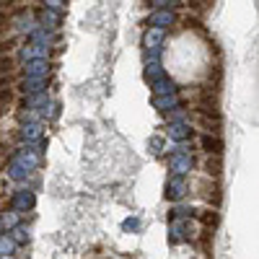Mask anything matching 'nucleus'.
Returning <instances> with one entry per match:
<instances>
[{"instance_id": "obj_14", "label": "nucleus", "mask_w": 259, "mask_h": 259, "mask_svg": "<svg viewBox=\"0 0 259 259\" xmlns=\"http://www.w3.org/2000/svg\"><path fill=\"white\" fill-rule=\"evenodd\" d=\"M16 241L11 239V236H6V233H0V256H11V254H16Z\"/></svg>"}, {"instance_id": "obj_19", "label": "nucleus", "mask_w": 259, "mask_h": 259, "mask_svg": "<svg viewBox=\"0 0 259 259\" xmlns=\"http://www.w3.org/2000/svg\"><path fill=\"white\" fill-rule=\"evenodd\" d=\"M16 47V39H0V57H6V55H11V50Z\"/></svg>"}, {"instance_id": "obj_11", "label": "nucleus", "mask_w": 259, "mask_h": 259, "mask_svg": "<svg viewBox=\"0 0 259 259\" xmlns=\"http://www.w3.org/2000/svg\"><path fill=\"white\" fill-rule=\"evenodd\" d=\"M200 145L207 150L210 156H221L223 153V143H221V138H215V135H202Z\"/></svg>"}, {"instance_id": "obj_1", "label": "nucleus", "mask_w": 259, "mask_h": 259, "mask_svg": "<svg viewBox=\"0 0 259 259\" xmlns=\"http://www.w3.org/2000/svg\"><path fill=\"white\" fill-rule=\"evenodd\" d=\"M194 233H192V218H171L168 226V241L171 244H184L192 241Z\"/></svg>"}, {"instance_id": "obj_17", "label": "nucleus", "mask_w": 259, "mask_h": 259, "mask_svg": "<svg viewBox=\"0 0 259 259\" xmlns=\"http://www.w3.org/2000/svg\"><path fill=\"white\" fill-rule=\"evenodd\" d=\"M60 112H57V104H45V106H41V109H39V117L41 119H55Z\"/></svg>"}, {"instance_id": "obj_18", "label": "nucleus", "mask_w": 259, "mask_h": 259, "mask_svg": "<svg viewBox=\"0 0 259 259\" xmlns=\"http://www.w3.org/2000/svg\"><path fill=\"white\" fill-rule=\"evenodd\" d=\"M187 6H189V11H194V13H205L207 6H210V0H187Z\"/></svg>"}, {"instance_id": "obj_21", "label": "nucleus", "mask_w": 259, "mask_h": 259, "mask_svg": "<svg viewBox=\"0 0 259 259\" xmlns=\"http://www.w3.org/2000/svg\"><path fill=\"white\" fill-rule=\"evenodd\" d=\"M122 228H124V231H133V233H135V231H140V221H138V218H127V221L122 223Z\"/></svg>"}, {"instance_id": "obj_6", "label": "nucleus", "mask_w": 259, "mask_h": 259, "mask_svg": "<svg viewBox=\"0 0 259 259\" xmlns=\"http://www.w3.org/2000/svg\"><path fill=\"white\" fill-rule=\"evenodd\" d=\"M197 189H200V197H202L205 202H210V205H215V207L221 205V187L215 184L210 177L202 179V182H197Z\"/></svg>"}, {"instance_id": "obj_24", "label": "nucleus", "mask_w": 259, "mask_h": 259, "mask_svg": "<svg viewBox=\"0 0 259 259\" xmlns=\"http://www.w3.org/2000/svg\"><path fill=\"white\" fill-rule=\"evenodd\" d=\"M0 259H3V256H0Z\"/></svg>"}, {"instance_id": "obj_16", "label": "nucleus", "mask_w": 259, "mask_h": 259, "mask_svg": "<svg viewBox=\"0 0 259 259\" xmlns=\"http://www.w3.org/2000/svg\"><path fill=\"white\" fill-rule=\"evenodd\" d=\"M13 68H16V62H13L11 55L0 57V75H13Z\"/></svg>"}, {"instance_id": "obj_2", "label": "nucleus", "mask_w": 259, "mask_h": 259, "mask_svg": "<svg viewBox=\"0 0 259 259\" xmlns=\"http://www.w3.org/2000/svg\"><path fill=\"white\" fill-rule=\"evenodd\" d=\"M168 168L174 171V177H187L194 168V156L187 153V150H177V153L168 158Z\"/></svg>"}, {"instance_id": "obj_4", "label": "nucleus", "mask_w": 259, "mask_h": 259, "mask_svg": "<svg viewBox=\"0 0 259 259\" xmlns=\"http://www.w3.org/2000/svg\"><path fill=\"white\" fill-rule=\"evenodd\" d=\"M36 205V197H34V192L31 189H16L13 192V197H11V210L16 212H26Z\"/></svg>"}, {"instance_id": "obj_15", "label": "nucleus", "mask_w": 259, "mask_h": 259, "mask_svg": "<svg viewBox=\"0 0 259 259\" xmlns=\"http://www.w3.org/2000/svg\"><path fill=\"white\" fill-rule=\"evenodd\" d=\"M200 221H202V226H205V228H215V226H218V212H212V210H202V212H200Z\"/></svg>"}, {"instance_id": "obj_7", "label": "nucleus", "mask_w": 259, "mask_h": 259, "mask_svg": "<svg viewBox=\"0 0 259 259\" xmlns=\"http://www.w3.org/2000/svg\"><path fill=\"white\" fill-rule=\"evenodd\" d=\"M168 135H171V140H177V143H187V140H192V124H189L187 119L171 122Z\"/></svg>"}, {"instance_id": "obj_9", "label": "nucleus", "mask_w": 259, "mask_h": 259, "mask_svg": "<svg viewBox=\"0 0 259 259\" xmlns=\"http://www.w3.org/2000/svg\"><path fill=\"white\" fill-rule=\"evenodd\" d=\"M194 124H200L202 130H207V133H212V135L221 133V117L218 114H202V112H197V114H194Z\"/></svg>"}, {"instance_id": "obj_5", "label": "nucleus", "mask_w": 259, "mask_h": 259, "mask_svg": "<svg viewBox=\"0 0 259 259\" xmlns=\"http://www.w3.org/2000/svg\"><path fill=\"white\" fill-rule=\"evenodd\" d=\"M21 140H24L26 145H34V143H45V133H41V122L36 119H29L24 127H21Z\"/></svg>"}, {"instance_id": "obj_8", "label": "nucleus", "mask_w": 259, "mask_h": 259, "mask_svg": "<svg viewBox=\"0 0 259 259\" xmlns=\"http://www.w3.org/2000/svg\"><path fill=\"white\" fill-rule=\"evenodd\" d=\"M31 166H26L24 161H18L16 156H11V163H8V177L13 179V182H24V179H29V174H31Z\"/></svg>"}, {"instance_id": "obj_13", "label": "nucleus", "mask_w": 259, "mask_h": 259, "mask_svg": "<svg viewBox=\"0 0 259 259\" xmlns=\"http://www.w3.org/2000/svg\"><path fill=\"white\" fill-rule=\"evenodd\" d=\"M223 171V161H221V156H210L207 161H205V174L210 177V179H215Z\"/></svg>"}, {"instance_id": "obj_22", "label": "nucleus", "mask_w": 259, "mask_h": 259, "mask_svg": "<svg viewBox=\"0 0 259 259\" xmlns=\"http://www.w3.org/2000/svg\"><path fill=\"white\" fill-rule=\"evenodd\" d=\"M182 24H184L187 29H200V26H202V24H200V18H194V16H187Z\"/></svg>"}, {"instance_id": "obj_3", "label": "nucleus", "mask_w": 259, "mask_h": 259, "mask_svg": "<svg viewBox=\"0 0 259 259\" xmlns=\"http://www.w3.org/2000/svg\"><path fill=\"white\" fill-rule=\"evenodd\" d=\"M187 192H189V184H187L184 177H171V179L166 182V200H171V202L184 200Z\"/></svg>"}, {"instance_id": "obj_10", "label": "nucleus", "mask_w": 259, "mask_h": 259, "mask_svg": "<svg viewBox=\"0 0 259 259\" xmlns=\"http://www.w3.org/2000/svg\"><path fill=\"white\" fill-rule=\"evenodd\" d=\"M18 226V212L16 210H3L0 212V233H8Z\"/></svg>"}, {"instance_id": "obj_12", "label": "nucleus", "mask_w": 259, "mask_h": 259, "mask_svg": "<svg viewBox=\"0 0 259 259\" xmlns=\"http://www.w3.org/2000/svg\"><path fill=\"white\" fill-rule=\"evenodd\" d=\"M156 109L163 112V114H171V112H177L182 109V101L177 96H168V99H156Z\"/></svg>"}, {"instance_id": "obj_20", "label": "nucleus", "mask_w": 259, "mask_h": 259, "mask_svg": "<svg viewBox=\"0 0 259 259\" xmlns=\"http://www.w3.org/2000/svg\"><path fill=\"white\" fill-rule=\"evenodd\" d=\"M194 210L192 207H174L171 210V218H192Z\"/></svg>"}, {"instance_id": "obj_23", "label": "nucleus", "mask_w": 259, "mask_h": 259, "mask_svg": "<svg viewBox=\"0 0 259 259\" xmlns=\"http://www.w3.org/2000/svg\"><path fill=\"white\" fill-rule=\"evenodd\" d=\"M150 148H153V153H161L163 140H161V138H150Z\"/></svg>"}]
</instances>
